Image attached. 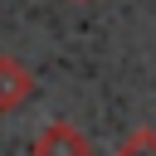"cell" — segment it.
Masks as SVG:
<instances>
[{"mask_svg":"<svg viewBox=\"0 0 156 156\" xmlns=\"http://www.w3.org/2000/svg\"><path fill=\"white\" fill-rule=\"evenodd\" d=\"M117 156H156V132H151V127H136V132L117 146Z\"/></svg>","mask_w":156,"mask_h":156,"instance_id":"obj_3","label":"cell"},{"mask_svg":"<svg viewBox=\"0 0 156 156\" xmlns=\"http://www.w3.org/2000/svg\"><path fill=\"white\" fill-rule=\"evenodd\" d=\"M34 156H93V141L73 127V122H49L39 136H34Z\"/></svg>","mask_w":156,"mask_h":156,"instance_id":"obj_2","label":"cell"},{"mask_svg":"<svg viewBox=\"0 0 156 156\" xmlns=\"http://www.w3.org/2000/svg\"><path fill=\"white\" fill-rule=\"evenodd\" d=\"M34 68L20 63L15 54H0V112H20L29 98H34Z\"/></svg>","mask_w":156,"mask_h":156,"instance_id":"obj_1","label":"cell"}]
</instances>
